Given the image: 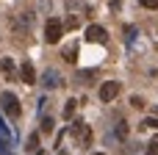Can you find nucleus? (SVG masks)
I'll list each match as a JSON object with an SVG mask.
<instances>
[{
    "mask_svg": "<svg viewBox=\"0 0 158 155\" xmlns=\"http://www.w3.org/2000/svg\"><path fill=\"white\" fill-rule=\"evenodd\" d=\"M61 36H64V22L56 19V17L47 19V25H44V42H47V44H58Z\"/></svg>",
    "mask_w": 158,
    "mask_h": 155,
    "instance_id": "1",
    "label": "nucleus"
},
{
    "mask_svg": "<svg viewBox=\"0 0 158 155\" xmlns=\"http://www.w3.org/2000/svg\"><path fill=\"white\" fill-rule=\"evenodd\" d=\"M3 111H6L11 119H17V116L22 114V108H19V100H17L11 92H3Z\"/></svg>",
    "mask_w": 158,
    "mask_h": 155,
    "instance_id": "2",
    "label": "nucleus"
},
{
    "mask_svg": "<svg viewBox=\"0 0 158 155\" xmlns=\"http://www.w3.org/2000/svg\"><path fill=\"white\" fill-rule=\"evenodd\" d=\"M117 94H119V83H117V80H106V83L100 86V100H103V103H114Z\"/></svg>",
    "mask_w": 158,
    "mask_h": 155,
    "instance_id": "3",
    "label": "nucleus"
},
{
    "mask_svg": "<svg viewBox=\"0 0 158 155\" xmlns=\"http://www.w3.org/2000/svg\"><path fill=\"white\" fill-rule=\"evenodd\" d=\"M106 28H100V25H89L86 28V42H94V44H103L106 42Z\"/></svg>",
    "mask_w": 158,
    "mask_h": 155,
    "instance_id": "4",
    "label": "nucleus"
},
{
    "mask_svg": "<svg viewBox=\"0 0 158 155\" xmlns=\"http://www.w3.org/2000/svg\"><path fill=\"white\" fill-rule=\"evenodd\" d=\"M72 136H75L81 144H89V139H92V133H89L86 122H75V125H72Z\"/></svg>",
    "mask_w": 158,
    "mask_h": 155,
    "instance_id": "5",
    "label": "nucleus"
},
{
    "mask_svg": "<svg viewBox=\"0 0 158 155\" xmlns=\"http://www.w3.org/2000/svg\"><path fill=\"white\" fill-rule=\"evenodd\" d=\"M42 83H44V89H58V86H61V75H58L56 69H47V72L42 75Z\"/></svg>",
    "mask_w": 158,
    "mask_h": 155,
    "instance_id": "6",
    "label": "nucleus"
},
{
    "mask_svg": "<svg viewBox=\"0 0 158 155\" xmlns=\"http://www.w3.org/2000/svg\"><path fill=\"white\" fill-rule=\"evenodd\" d=\"M19 78H22V83H36V69L31 67V64H22V69H19Z\"/></svg>",
    "mask_w": 158,
    "mask_h": 155,
    "instance_id": "7",
    "label": "nucleus"
},
{
    "mask_svg": "<svg viewBox=\"0 0 158 155\" xmlns=\"http://www.w3.org/2000/svg\"><path fill=\"white\" fill-rule=\"evenodd\" d=\"M64 61H69V64H75V61H78V47H75V44L64 47Z\"/></svg>",
    "mask_w": 158,
    "mask_h": 155,
    "instance_id": "8",
    "label": "nucleus"
},
{
    "mask_svg": "<svg viewBox=\"0 0 158 155\" xmlns=\"http://www.w3.org/2000/svg\"><path fill=\"white\" fill-rule=\"evenodd\" d=\"M28 153H39V133H33V136H28Z\"/></svg>",
    "mask_w": 158,
    "mask_h": 155,
    "instance_id": "9",
    "label": "nucleus"
},
{
    "mask_svg": "<svg viewBox=\"0 0 158 155\" xmlns=\"http://www.w3.org/2000/svg\"><path fill=\"white\" fill-rule=\"evenodd\" d=\"M72 114H75V100H69L64 105V119H72Z\"/></svg>",
    "mask_w": 158,
    "mask_h": 155,
    "instance_id": "10",
    "label": "nucleus"
},
{
    "mask_svg": "<svg viewBox=\"0 0 158 155\" xmlns=\"http://www.w3.org/2000/svg\"><path fill=\"white\" fill-rule=\"evenodd\" d=\"M42 133H53V119H50V116L42 119Z\"/></svg>",
    "mask_w": 158,
    "mask_h": 155,
    "instance_id": "11",
    "label": "nucleus"
},
{
    "mask_svg": "<svg viewBox=\"0 0 158 155\" xmlns=\"http://www.w3.org/2000/svg\"><path fill=\"white\" fill-rule=\"evenodd\" d=\"M142 125H144V128H153V130H158V116H147Z\"/></svg>",
    "mask_w": 158,
    "mask_h": 155,
    "instance_id": "12",
    "label": "nucleus"
},
{
    "mask_svg": "<svg viewBox=\"0 0 158 155\" xmlns=\"http://www.w3.org/2000/svg\"><path fill=\"white\" fill-rule=\"evenodd\" d=\"M117 136H119V139L128 136V122H119V125H117Z\"/></svg>",
    "mask_w": 158,
    "mask_h": 155,
    "instance_id": "13",
    "label": "nucleus"
},
{
    "mask_svg": "<svg viewBox=\"0 0 158 155\" xmlns=\"http://www.w3.org/2000/svg\"><path fill=\"white\" fill-rule=\"evenodd\" d=\"M3 72H6V75H11V72H14V64H11V58H3Z\"/></svg>",
    "mask_w": 158,
    "mask_h": 155,
    "instance_id": "14",
    "label": "nucleus"
},
{
    "mask_svg": "<svg viewBox=\"0 0 158 155\" xmlns=\"http://www.w3.org/2000/svg\"><path fill=\"white\" fill-rule=\"evenodd\" d=\"M131 105H133V108H144V100H142L139 94H133V97H131Z\"/></svg>",
    "mask_w": 158,
    "mask_h": 155,
    "instance_id": "15",
    "label": "nucleus"
},
{
    "mask_svg": "<svg viewBox=\"0 0 158 155\" xmlns=\"http://www.w3.org/2000/svg\"><path fill=\"white\" fill-rule=\"evenodd\" d=\"M147 155H158V139L150 141V147H147Z\"/></svg>",
    "mask_w": 158,
    "mask_h": 155,
    "instance_id": "16",
    "label": "nucleus"
},
{
    "mask_svg": "<svg viewBox=\"0 0 158 155\" xmlns=\"http://www.w3.org/2000/svg\"><path fill=\"white\" fill-rule=\"evenodd\" d=\"M64 28H78V17H67V22H64Z\"/></svg>",
    "mask_w": 158,
    "mask_h": 155,
    "instance_id": "17",
    "label": "nucleus"
},
{
    "mask_svg": "<svg viewBox=\"0 0 158 155\" xmlns=\"http://www.w3.org/2000/svg\"><path fill=\"white\" fill-rule=\"evenodd\" d=\"M144 8H158V0H139Z\"/></svg>",
    "mask_w": 158,
    "mask_h": 155,
    "instance_id": "18",
    "label": "nucleus"
},
{
    "mask_svg": "<svg viewBox=\"0 0 158 155\" xmlns=\"http://www.w3.org/2000/svg\"><path fill=\"white\" fill-rule=\"evenodd\" d=\"M94 155H103V153H94Z\"/></svg>",
    "mask_w": 158,
    "mask_h": 155,
    "instance_id": "19",
    "label": "nucleus"
}]
</instances>
